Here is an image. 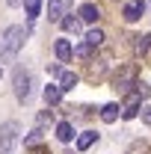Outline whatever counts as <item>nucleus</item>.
Returning a JSON list of instances; mask_svg holds the SVG:
<instances>
[{"label":"nucleus","instance_id":"obj_23","mask_svg":"<svg viewBox=\"0 0 151 154\" xmlns=\"http://www.w3.org/2000/svg\"><path fill=\"white\" fill-rule=\"evenodd\" d=\"M142 122L151 125V107H142Z\"/></svg>","mask_w":151,"mask_h":154},{"label":"nucleus","instance_id":"obj_11","mask_svg":"<svg viewBox=\"0 0 151 154\" xmlns=\"http://www.w3.org/2000/svg\"><path fill=\"white\" fill-rule=\"evenodd\" d=\"M80 18L89 21V24H95V21L101 18V9H98L95 3H83V6H80Z\"/></svg>","mask_w":151,"mask_h":154},{"label":"nucleus","instance_id":"obj_22","mask_svg":"<svg viewBox=\"0 0 151 154\" xmlns=\"http://www.w3.org/2000/svg\"><path fill=\"white\" fill-rule=\"evenodd\" d=\"M136 92H139L142 98H148L151 95V86H148V83H136Z\"/></svg>","mask_w":151,"mask_h":154},{"label":"nucleus","instance_id":"obj_24","mask_svg":"<svg viewBox=\"0 0 151 154\" xmlns=\"http://www.w3.org/2000/svg\"><path fill=\"white\" fill-rule=\"evenodd\" d=\"M48 71H51V74H62V65H59V62H54V65H51Z\"/></svg>","mask_w":151,"mask_h":154},{"label":"nucleus","instance_id":"obj_3","mask_svg":"<svg viewBox=\"0 0 151 154\" xmlns=\"http://www.w3.org/2000/svg\"><path fill=\"white\" fill-rule=\"evenodd\" d=\"M139 80H136V65H122L113 77V89L116 92H122V95H128L131 92V86H136Z\"/></svg>","mask_w":151,"mask_h":154},{"label":"nucleus","instance_id":"obj_4","mask_svg":"<svg viewBox=\"0 0 151 154\" xmlns=\"http://www.w3.org/2000/svg\"><path fill=\"white\" fill-rule=\"evenodd\" d=\"M30 86H33L30 71L18 68V71H15V98H18V101H27V98H30Z\"/></svg>","mask_w":151,"mask_h":154},{"label":"nucleus","instance_id":"obj_20","mask_svg":"<svg viewBox=\"0 0 151 154\" xmlns=\"http://www.w3.org/2000/svg\"><path fill=\"white\" fill-rule=\"evenodd\" d=\"M101 42H104V33H101V30H89V33H86V45H92V48H98Z\"/></svg>","mask_w":151,"mask_h":154},{"label":"nucleus","instance_id":"obj_14","mask_svg":"<svg viewBox=\"0 0 151 154\" xmlns=\"http://www.w3.org/2000/svg\"><path fill=\"white\" fill-rule=\"evenodd\" d=\"M95 139H98V134H95V131H83V134L77 136V148H80V151L92 148V142H95Z\"/></svg>","mask_w":151,"mask_h":154},{"label":"nucleus","instance_id":"obj_19","mask_svg":"<svg viewBox=\"0 0 151 154\" xmlns=\"http://www.w3.org/2000/svg\"><path fill=\"white\" fill-rule=\"evenodd\" d=\"M42 142V128H33L30 134L24 136V145H39Z\"/></svg>","mask_w":151,"mask_h":154},{"label":"nucleus","instance_id":"obj_13","mask_svg":"<svg viewBox=\"0 0 151 154\" xmlns=\"http://www.w3.org/2000/svg\"><path fill=\"white\" fill-rule=\"evenodd\" d=\"M77 80H80V77H77L74 71H62V74H59V89H62V92H71L77 86Z\"/></svg>","mask_w":151,"mask_h":154},{"label":"nucleus","instance_id":"obj_1","mask_svg":"<svg viewBox=\"0 0 151 154\" xmlns=\"http://www.w3.org/2000/svg\"><path fill=\"white\" fill-rule=\"evenodd\" d=\"M24 38H27V33H24V27H6V33L0 36V62H12V59L18 57V51L24 48Z\"/></svg>","mask_w":151,"mask_h":154},{"label":"nucleus","instance_id":"obj_17","mask_svg":"<svg viewBox=\"0 0 151 154\" xmlns=\"http://www.w3.org/2000/svg\"><path fill=\"white\" fill-rule=\"evenodd\" d=\"M62 30L65 33H80L83 30V18H62Z\"/></svg>","mask_w":151,"mask_h":154},{"label":"nucleus","instance_id":"obj_7","mask_svg":"<svg viewBox=\"0 0 151 154\" xmlns=\"http://www.w3.org/2000/svg\"><path fill=\"white\" fill-rule=\"evenodd\" d=\"M139 92H133V95L125 98V107H122V119H133V116L139 113Z\"/></svg>","mask_w":151,"mask_h":154},{"label":"nucleus","instance_id":"obj_5","mask_svg":"<svg viewBox=\"0 0 151 154\" xmlns=\"http://www.w3.org/2000/svg\"><path fill=\"white\" fill-rule=\"evenodd\" d=\"M74 0H48V18L51 21H62V15H68Z\"/></svg>","mask_w":151,"mask_h":154},{"label":"nucleus","instance_id":"obj_10","mask_svg":"<svg viewBox=\"0 0 151 154\" xmlns=\"http://www.w3.org/2000/svg\"><path fill=\"white\" fill-rule=\"evenodd\" d=\"M54 51H57V59H59V62H68V59L74 57V51H71V45H68L65 38H57V45H54Z\"/></svg>","mask_w":151,"mask_h":154},{"label":"nucleus","instance_id":"obj_8","mask_svg":"<svg viewBox=\"0 0 151 154\" xmlns=\"http://www.w3.org/2000/svg\"><path fill=\"white\" fill-rule=\"evenodd\" d=\"M133 54H136V57H148L151 54V33L133 36Z\"/></svg>","mask_w":151,"mask_h":154},{"label":"nucleus","instance_id":"obj_25","mask_svg":"<svg viewBox=\"0 0 151 154\" xmlns=\"http://www.w3.org/2000/svg\"><path fill=\"white\" fill-rule=\"evenodd\" d=\"M0 77H3V68H0Z\"/></svg>","mask_w":151,"mask_h":154},{"label":"nucleus","instance_id":"obj_16","mask_svg":"<svg viewBox=\"0 0 151 154\" xmlns=\"http://www.w3.org/2000/svg\"><path fill=\"white\" fill-rule=\"evenodd\" d=\"M24 9H27V18L36 21L39 12H42V0H24Z\"/></svg>","mask_w":151,"mask_h":154},{"label":"nucleus","instance_id":"obj_2","mask_svg":"<svg viewBox=\"0 0 151 154\" xmlns=\"http://www.w3.org/2000/svg\"><path fill=\"white\" fill-rule=\"evenodd\" d=\"M18 139H21L18 122H6V125L0 128V154H12L15 145H18Z\"/></svg>","mask_w":151,"mask_h":154},{"label":"nucleus","instance_id":"obj_15","mask_svg":"<svg viewBox=\"0 0 151 154\" xmlns=\"http://www.w3.org/2000/svg\"><path fill=\"white\" fill-rule=\"evenodd\" d=\"M59 98H62V89L54 86V83H48L45 86V104H59Z\"/></svg>","mask_w":151,"mask_h":154},{"label":"nucleus","instance_id":"obj_9","mask_svg":"<svg viewBox=\"0 0 151 154\" xmlns=\"http://www.w3.org/2000/svg\"><path fill=\"white\" fill-rule=\"evenodd\" d=\"M74 136H77V131H74L71 122H59V125H57V139H59V142H71Z\"/></svg>","mask_w":151,"mask_h":154},{"label":"nucleus","instance_id":"obj_6","mask_svg":"<svg viewBox=\"0 0 151 154\" xmlns=\"http://www.w3.org/2000/svg\"><path fill=\"white\" fill-rule=\"evenodd\" d=\"M145 0H131L128 6H125V21H139L142 15H145Z\"/></svg>","mask_w":151,"mask_h":154},{"label":"nucleus","instance_id":"obj_18","mask_svg":"<svg viewBox=\"0 0 151 154\" xmlns=\"http://www.w3.org/2000/svg\"><path fill=\"white\" fill-rule=\"evenodd\" d=\"M128 154H151V145H148V142H142V139H136L131 148H128Z\"/></svg>","mask_w":151,"mask_h":154},{"label":"nucleus","instance_id":"obj_21","mask_svg":"<svg viewBox=\"0 0 151 154\" xmlns=\"http://www.w3.org/2000/svg\"><path fill=\"white\" fill-rule=\"evenodd\" d=\"M74 54H77V57H83V59H86V57H92V45H86V42H83V45L77 48Z\"/></svg>","mask_w":151,"mask_h":154},{"label":"nucleus","instance_id":"obj_12","mask_svg":"<svg viewBox=\"0 0 151 154\" xmlns=\"http://www.w3.org/2000/svg\"><path fill=\"white\" fill-rule=\"evenodd\" d=\"M119 110H122V107H119V104H104V107H101V122H107V125H113L116 119H119Z\"/></svg>","mask_w":151,"mask_h":154}]
</instances>
